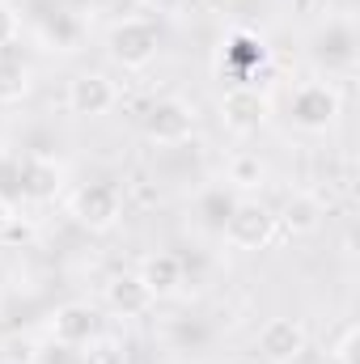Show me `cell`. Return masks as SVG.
<instances>
[{
    "label": "cell",
    "mask_w": 360,
    "mask_h": 364,
    "mask_svg": "<svg viewBox=\"0 0 360 364\" xmlns=\"http://www.w3.org/2000/svg\"><path fill=\"white\" fill-rule=\"evenodd\" d=\"M275 212H271L263 199H238L229 203L225 220H221V233L233 250H263L271 237H275Z\"/></svg>",
    "instance_id": "cell-1"
},
{
    "label": "cell",
    "mask_w": 360,
    "mask_h": 364,
    "mask_svg": "<svg viewBox=\"0 0 360 364\" xmlns=\"http://www.w3.org/2000/svg\"><path fill=\"white\" fill-rule=\"evenodd\" d=\"M157 47H162V34L144 17H123L106 34V55L123 68H149L157 60Z\"/></svg>",
    "instance_id": "cell-2"
},
{
    "label": "cell",
    "mask_w": 360,
    "mask_h": 364,
    "mask_svg": "<svg viewBox=\"0 0 360 364\" xmlns=\"http://www.w3.org/2000/svg\"><path fill=\"white\" fill-rule=\"evenodd\" d=\"M68 212H73V220H77L81 229H90V233H106V229L119 225V216H123V199H119V191H115L110 182H85L81 191H73Z\"/></svg>",
    "instance_id": "cell-3"
},
{
    "label": "cell",
    "mask_w": 360,
    "mask_h": 364,
    "mask_svg": "<svg viewBox=\"0 0 360 364\" xmlns=\"http://www.w3.org/2000/svg\"><path fill=\"white\" fill-rule=\"evenodd\" d=\"M339 110H344L339 90L327 85V81H305L301 90L292 93V106H288V114H292V123L301 132H327V127H335Z\"/></svg>",
    "instance_id": "cell-4"
},
{
    "label": "cell",
    "mask_w": 360,
    "mask_h": 364,
    "mask_svg": "<svg viewBox=\"0 0 360 364\" xmlns=\"http://www.w3.org/2000/svg\"><path fill=\"white\" fill-rule=\"evenodd\" d=\"M195 132V110L182 97H157L144 110V136L153 144H182Z\"/></svg>",
    "instance_id": "cell-5"
},
{
    "label": "cell",
    "mask_w": 360,
    "mask_h": 364,
    "mask_svg": "<svg viewBox=\"0 0 360 364\" xmlns=\"http://www.w3.org/2000/svg\"><path fill=\"white\" fill-rule=\"evenodd\" d=\"M221 123L233 132V136H250L268 123V97L255 90V85H233V90L221 97Z\"/></svg>",
    "instance_id": "cell-6"
},
{
    "label": "cell",
    "mask_w": 360,
    "mask_h": 364,
    "mask_svg": "<svg viewBox=\"0 0 360 364\" xmlns=\"http://www.w3.org/2000/svg\"><path fill=\"white\" fill-rule=\"evenodd\" d=\"M259 356L268 364H297L305 356V326L297 318H271L259 331Z\"/></svg>",
    "instance_id": "cell-7"
},
{
    "label": "cell",
    "mask_w": 360,
    "mask_h": 364,
    "mask_svg": "<svg viewBox=\"0 0 360 364\" xmlns=\"http://www.w3.org/2000/svg\"><path fill=\"white\" fill-rule=\"evenodd\" d=\"M51 335H55L60 348H85L90 339L102 335V318H97V309L85 305V301H68V305L55 309V318H51Z\"/></svg>",
    "instance_id": "cell-8"
},
{
    "label": "cell",
    "mask_w": 360,
    "mask_h": 364,
    "mask_svg": "<svg viewBox=\"0 0 360 364\" xmlns=\"http://www.w3.org/2000/svg\"><path fill=\"white\" fill-rule=\"evenodd\" d=\"M60 186H64V166H60L55 157L34 153V157H21V161H17V191H21L26 199L47 203V199L60 195Z\"/></svg>",
    "instance_id": "cell-9"
},
{
    "label": "cell",
    "mask_w": 360,
    "mask_h": 364,
    "mask_svg": "<svg viewBox=\"0 0 360 364\" xmlns=\"http://www.w3.org/2000/svg\"><path fill=\"white\" fill-rule=\"evenodd\" d=\"M115 106V85L102 73H77L68 81V110L81 119H97Z\"/></svg>",
    "instance_id": "cell-10"
},
{
    "label": "cell",
    "mask_w": 360,
    "mask_h": 364,
    "mask_svg": "<svg viewBox=\"0 0 360 364\" xmlns=\"http://www.w3.org/2000/svg\"><path fill=\"white\" fill-rule=\"evenodd\" d=\"M106 309L110 314H119V318H140V314H149L153 309V292L144 288V279L136 272H119L106 279Z\"/></svg>",
    "instance_id": "cell-11"
},
{
    "label": "cell",
    "mask_w": 360,
    "mask_h": 364,
    "mask_svg": "<svg viewBox=\"0 0 360 364\" xmlns=\"http://www.w3.org/2000/svg\"><path fill=\"white\" fill-rule=\"evenodd\" d=\"M322 216H327V203L314 191H292L284 199V212L275 216V225H284L292 237H309V233L322 229Z\"/></svg>",
    "instance_id": "cell-12"
},
{
    "label": "cell",
    "mask_w": 360,
    "mask_h": 364,
    "mask_svg": "<svg viewBox=\"0 0 360 364\" xmlns=\"http://www.w3.org/2000/svg\"><path fill=\"white\" fill-rule=\"evenodd\" d=\"M136 275L144 279V288L153 292V301H166V296H174L182 288V259H174V255H149L144 267Z\"/></svg>",
    "instance_id": "cell-13"
},
{
    "label": "cell",
    "mask_w": 360,
    "mask_h": 364,
    "mask_svg": "<svg viewBox=\"0 0 360 364\" xmlns=\"http://www.w3.org/2000/svg\"><path fill=\"white\" fill-rule=\"evenodd\" d=\"M30 64L17 60V55H0V106H13V102H26L30 97Z\"/></svg>",
    "instance_id": "cell-14"
},
{
    "label": "cell",
    "mask_w": 360,
    "mask_h": 364,
    "mask_svg": "<svg viewBox=\"0 0 360 364\" xmlns=\"http://www.w3.org/2000/svg\"><path fill=\"white\" fill-rule=\"evenodd\" d=\"M225 174H229L233 186L250 191V186H259V182L268 178V166H263V157H259V153H233V157H229V166H225Z\"/></svg>",
    "instance_id": "cell-15"
},
{
    "label": "cell",
    "mask_w": 360,
    "mask_h": 364,
    "mask_svg": "<svg viewBox=\"0 0 360 364\" xmlns=\"http://www.w3.org/2000/svg\"><path fill=\"white\" fill-rule=\"evenodd\" d=\"M81 364H127V348L102 331L97 339H90V343H85V352H81Z\"/></svg>",
    "instance_id": "cell-16"
},
{
    "label": "cell",
    "mask_w": 360,
    "mask_h": 364,
    "mask_svg": "<svg viewBox=\"0 0 360 364\" xmlns=\"http://www.w3.org/2000/svg\"><path fill=\"white\" fill-rule=\"evenodd\" d=\"M356 339H360V326L356 322H348V326L339 331L335 348H331V360L335 364H356Z\"/></svg>",
    "instance_id": "cell-17"
},
{
    "label": "cell",
    "mask_w": 360,
    "mask_h": 364,
    "mask_svg": "<svg viewBox=\"0 0 360 364\" xmlns=\"http://www.w3.org/2000/svg\"><path fill=\"white\" fill-rule=\"evenodd\" d=\"M17 30H21V17H17V9L0 0V51H4L13 38H17Z\"/></svg>",
    "instance_id": "cell-18"
},
{
    "label": "cell",
    "mask_w": 360,
    "mask_h": 364,
    "mask_svg": "<svg viewBox=\"0 0 360 364\" xmlns=\"http://www.w3.org/2000/svg\"><path fill=\"white\" fill-rule=\"evenodd\" d=\"M13 220H17V208H13V199H9V195L0 191V237H4L9 229H13Z\"/></svg>",
    "instance_id": "cell-19"
}]
</instances>
